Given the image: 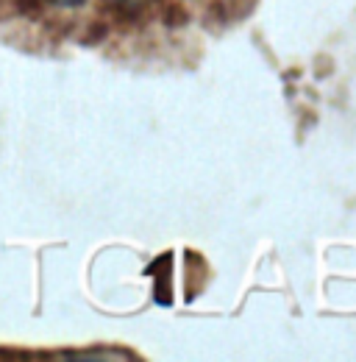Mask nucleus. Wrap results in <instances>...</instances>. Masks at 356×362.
Wrapping results in <instances>:
<instances>
[{
	"label": "nucleus",
	"mask_w": 356,
	"mask_h": 362,
	"mask_svg": "<svg viewBox=\"0 0 356 362\" xmlns=\"http://www.w3.org/2000/svg\"><path fill=\"white\" fill-rule=\"evenodd\" d=\"M56 3H61V6H76V3H81V0H56Z\"/></svg>",
	"instance_id": "obj_1"
}]
</instances>
